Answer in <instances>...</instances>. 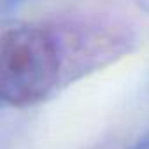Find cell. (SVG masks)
Returning <instances> with one entry per match:
<instances>
[{
	"label": "cell",
	"mask_w": 149,
	"mask_h": 149,
	"mask_svg": "<svg viewBox=\"0 0 149 149\" xmlns=\"http://www.w3.org/2000/svg\"><path fill=\"white\" fill-rule=\"evenodd\" d=\"M61 72L58 39L37 25H16L0 35V97L26 107L46 98Z\"/></svg>",
	"instance_id": "6da1fadb"
}]
</instances>
